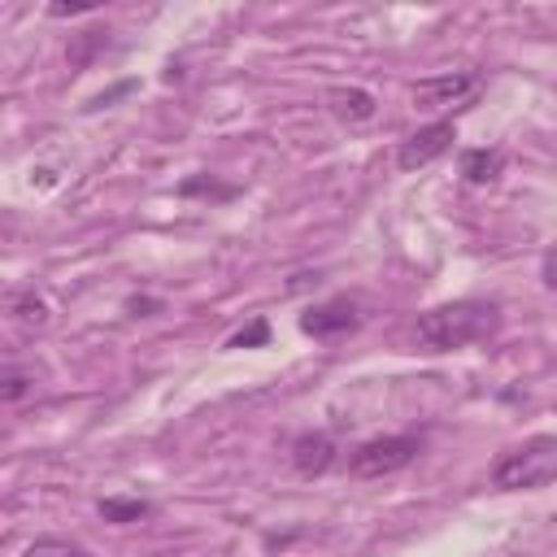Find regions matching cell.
<instances>
[{"instance_id":"cell-1","label":"cell","mask_w":557,"mask_h":557,"mask_svg":"<svg viewBox=\"0 0 557 557\" xmlns=\"http://www.w3.org/2000/svg\"><path fill=\"white\" fill-rule=\"evenodd\" d=\"M500 305L496 300H479V296H461L448 305H435L426 313H418L413 322V344L426 352H457L470 344H487L500 331Z\"/></svg>"},{"instance_id":"cell-2","label":"cell","mask_w":557,"mask_h":557,"mask_svg":"<svg viewBox=\"0 0 557 557\" xmlns=\"http://www.w3.org/2000/svg\"><path fill=\"white\" fill-rule=\"evenodd\" d=\"M553 479H557V435H531L492 461V487L500 492H535Z\"/></svg>"},{"instance_id":"cell-3","label":"cell","mask_w":557,"mask_h":557,"mask_svg":"<svg viewBox=\"0 0 557 557\" xmlns=\"http://www.w3.org/2000/svg\"><path fill=\"white\" fill-rule=\"evenodd\" d=\"M418 453H422V435H418V431L374 435V440H361V444L348 453V474H352V479H383V474H396V470L413 466Z\"/></svg>"},{"instance_id":"cell-4","label":"cell","mask_w":557,"mask_h":557,"mask_svg":"<svg viewBox=\"0 0 557 557\" xmlns=\"http://www.w3.org/2000/svg\"><path fill=\"white\" fill-rule=\"evenodd\" d=\"M479 87H483V74H479V70L431 74V78H418V83H413V104L426 109V113H440V109H453V104L474 100Z\"/></svg>"},{"instance_id":"cell-5","label":"cell","mask_w":557,"mask_h":557,"mask_svg":"<svg viewBox=\"0 0 557 557\" xmlns=\"http://www.w3.org/2000/svg\"><path fill=\"white\" fill-rule=\"evenodd\" d=\"M453 139H457L453 117H435V122L418 126L413 135H405V139H400V148H396V170L413 174V170H422V165L440 161V157L453 148Z\"/></svg>"},{"instance_id":"cell-6","label":"cell","mask_w":557,"mask_h":557,"mask_svg":"<svg viewBox=\"0 0 557 557\" xmlns=\"http://www.w3.org/2000/svg\"><path fill=\"white\" fill-rule=\"evenodd\" d=\"M361 326V305L352 296H331L322 305H309L300 313V331L313 339H335V335H352Z\"/></svg>"},{"instance_id":"cell-7","label":"cell","mask_w":557,"mask_h":557,"mask_svg":"<svg viewBox=\"0 0 557 557\" xmlns=\"http://www.w3.org/2000/svg\"><path fill=\"white\" fill-rule=\"evenodd\" d=\"M287 457H292V470H296V474L318 479V474H326V470L335 466V440H331L326 431H300V435L292 440Z\"/></svg>"},{"instance_id":"cell-8","label":"cell","mask_w":557,"mask_h":557,"mask_svg":"<svg viewBox=\"0 0 557 557\" xmlns=\"http://www.w3.org/2000/svg\"><path fill=\"white\" fill-rule=\"evenodd\" d=\"M457 170L470 187H492L500 174H505V148H461L457 157Z\"/></svg>"},{"instance_id":"cell-9","label":"cell","mask_w":557,"mask_h":557,"mask_svg":"<svg viewBox=\"0 0 557 557\" xmlns=\"http://www.w3.org/2000/svg\"><path fill=\"white\" fill-rule=\"evenodd\" d=\"M326 109H331V117H339L348 126H361V122H370L379 113V100L366 87H331L326 91Z\"/></svg>"},{"instance_id":"cell-10","label":"cell","mask_w":557,"mask_h":557,"mask_svg":"<svg viewBox=\"0 0 557 557\" xmlns=\"http://www.w3.org/2000/svg\"><path fill=\"white\" fill-rule=\"evenodd\" d=\"M4 309H9V318H13L22 331H44V326L52 322V309H48L44 292H35V287H13V292L4 296Z\"/></svg>"},{"instance_id":"cell-11","label":"cell","mask_w":557,"mask_h":557,"mask_svg":"<svg viewBox=\"0 0 557 557\" xmlns=\"http://www.w3.org/2000/svg\"><path fill=\"white\" fill-rule=\"evenodd\" d=\"M174 196H183V200H205V205H231V200H239L244 196V187L239 183H222L218 174H187L178 187H174Z\"/></svg>"},{"instance_id":"cell-12","label":"cell","mask_w":557,"mask_h":557,"mask_svg":"<svg viewBox=\"0 0 557 557\" xmlns=\"http://www.w3.org/2000/svg\"><path fill=\"white\" fill-rule=\"evenodd\" d=\"M96 513H100L104 522H113V527H126V522H144V518H152L157 505L144 500V496H100V500H96Z\"/></svg>"},{"instance_id":"cell-13","label":"cell","mask_w":557,"mask_h":557,"mask_svg":"<svg viewBox=\"0 0 557 557\" xmlns=\"http://www.w3.org/2000/svg\"><path fill=\"white\" fill-rule=\"evenodd\" d=\"M113 44V30L109 26H87V30H78V35H70V48H65V61L74 65V70H87L104 48Z\"/></svg>"},{"instance_id":"cell-14","label":"cell","mask_w":557,"mask_h":557,"mask_svg":"<svg viewBox=\"0 0 557 557\" xmlns=\"http://www.w3.org/2000/svg\"><path fill=\"white\" fill-rule=\"evenodd\" d=\"M30 392H35V374L26 366H17V361H4V370H0V400L4 405H17Z\"/></svg>"},{"instance_id":"cell-15","label":"cell","mask_w":557,"mask_h":557,"mask_svg":"<svg viewBox=\"0 0 557 557\" xmlns=\"http://www.w3.org/2000/svg\"><path fill=\"white\" fill-rule=\"evenodd\" d=\"M22 557H91V553L70 535H35Z\"/></svg>"},{"instance_id":"cell-16","label":"cell","mask_w":557,"mask_h":557,"mask_svg":"<svg viewBox=\"0 0 557 557\" xmlns=\"http://www.w3.org/2000/svg\"><path fill=\"white\" fill-rule=\"evenodd\" d=\"M261 344H270V322H265V318H252L248 326H239V331L226 339V348H261Z\"/></svg>"},{"instance_id":"cell-17","label":"cell","mask_w":557,"mask_h":557,"mask_svg":"<svg viewBox=\"0 0 557 557\" xmlns=\"http://www.w3.org/2000/svg\"><path fill=\"white\" fill-rule=\"evenodd\" d=\"M131 91H139V78H122V83L104 87L100 96H91V100H87V113H96V109H109L113 100H122V96H131Z\"/></svg>"},{"instance_id":"cell-18","label":"cell","mask_w":557,"mask_h":557,"mask_svg":"<svg viewBox=\"0 0 557 557\" xmlns=\"http://www.w3.org/2000/svg\"><path fill=\"white\" fill-rule=\"evenodd\" d=\"M161 309H165L161 296H126V313H131V318H152V313H161Z\"/></svg>"},{"instance_id":"cell-19","label":"cell","mask_w":557,"mask_h":557,"mask_svg":"<svg viewBox=\"0 0 557 557\" xmlns=\"http://www.w3.org/2000/svg\"><path fill=\"white\" fill-rule=\"evenodd\" d=\"M100 0H78V4H48V17H83V13H96Z\"/></svg>"},{"instance_id":"cell-20","label":"cell","mask_w":557,"mask_h":557,"mask_svg":"<svg viewBox=\"0 0 557 557\" xmlns=\"http://www.w3.org/2000/svg\"><path fill=\"white\" fill-rule=\"evenodd\" d=\"M540 278H544V287H548V292H557V248H553V252H544Z\"/></svg>"},{"instance_id":"cell-21","label":"cell","mask_w":557,"mask_h":557,"mask_svg":"<svg viewBox=\"0 0 557 557\" xmlns=\"http://www.w3.org/2000/svg\"><path fill=\"white\" fill-rule=\"evenodd\" d=\"M152 557H183V553H152Z\"/></svg>"}]
</instances>
